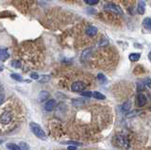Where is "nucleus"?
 I'll use <instances>...</instances> for the list:
<instances>
[{"mask_svg":"<svg viewBox=\"0 0 151 150\" xmlns=\"http://www.w3.org/2000/svg\"><path fill=\"white\" fill-rule=\"evenodd\" d=\"M144 84L146 85V86L148 87V88H151V79H150L149 78H146V79L144 80Z\"/></svg>","mask_w":151,"mask_h":150,"instance_id":"a878e982","label":"nucleus"},{"mask_svg":"<svg viewBox=\"0 0 151 150\" xmlns=\"http://www.w3.org/2000/svg\"><path fill=\"white\" fill-rule=\"evenodd\" d=\"M85 32H86V34L88 36H90V37H94V36L97 34V29L94 26H89L87 27V29H86Z\"/></svg>","mask_w":151,"mask_h":150,"instance_id":"423d86ee","label":"nucleus"},{"mask_svg":"<svg viewBox=\"0 0 151 150\" xmlns=\"http://www.w3.org/2000/svg\"><path fill=\"white\" fill-rule=\"evenodd\" d=\"M87 87V84L85 82H83L81 80H76L74 81L70 86V90L72 92H83Z\"/></svg>","mask_w":151,"mask_h":150,"instance_id":"7ed1b4c3","label":"nucleus"},{"mask_svg":"<svg viewBox=\"0 0 151 150\" xmlns=\"http://www.w3.org/2000/svg\"><path fill=\"white\" fill-rule=\"evenodd\" d=\"M29 128H30V130L32 131V133L34 134L37 138H39V139H41L43 141H45L47 139V134H45L44 129H43L38 124L31 122V123L29 124Z\"/></svg>","mask_w":151,"mask_h":150,"instance_id":"f03ea898","label":"nucleus"},{"mask_svg":"<svg viewBox=\"0 0 151 150\" xmlns=\"http://www.w3.org/2000/svg\"><path fill=\"white\" fill-rule=\"evenodd\" d=\"M137 87H138V90L142 91V90H143V89L144 88V82H138V83H137Z\"/></svg>","mask_w":151,"mask_h":150,"instance_id":"bb28decb","label":"nucleus"},{"mask_svg":"<svg viewBox=\"0 0 151 150\" xmlns=\"http://www.w3.org/2000/svg\"><path fill=\"white\" fill-rule=\"evenodd\" d=\"M30 78H31L32 79H39V75L37 74V73L33 72V73L30 74Z\"/></svg>","mask_w":151,"mask_h":150,"instance_id":"cd10ccee","label":"nucleus"},{"mask_svg":"<svg viewBox=\"0 0 151 150\" xmlns=\"http://www.w3.org/2000/svg\"><path fill=\"white\" fill-rule=\"evenodd\" d=\"M144 11H146V4H144V1H140L137 6V13L143 15L144 13Z\"/></svg>","mask_w":151,"mask_h":150,"instance_id":"9d476101","label":"nucleus"},{"mask_svg":"<svg viewBox=\"0 0 151 150\" xmlns=\"http://www.w3.org/2000/svg\"><path fill=\"white\" fill-rule=\"evenodd\" d=\"M72 103L74 106L76 107H80L82 105H84V104L86 103V100L82 99V98H75L72 100Z\"/></svg>","mask_w":151,"mask_h":150,"instance_id":"9b49d317","label":"nucleus"},{"mask_svg":"<svg viewBox=\"0 0 151 150\" xmlns=\"http://www.w3.org/2000/svg\"><path fill=\"white\" fill-rule=\"evenodd\" d=\"M10 58V54L6 49H0V60H6Z\"/></svg>","mask_w":151,"mask_h":150,"instance_id":"f8f14e48","label":"nucleus"},{"mask_svg":"<svg viewBox=\"0 0 151 150\" xmlns=\"http://www.w3.org/2000/svg\"><path fill=\"white\" fill-rule=\"evenodd\" d=\"M50 76H47V75H45V76H43L41 79H40V81L41 82H48L49 80H50Z\"/></svg>","mask_w":151,"mask_h":150,"instance_id":"5701e85b","label":"nucleus"},{"mask_svg":"<svg viewBox=\"0 0 151 150\" xmlns=\"http://www.w3.org/2000/svg\"><path fill=\"white\" fill-rule=\"evenodd\" d=\"M81 96H85V97H92L93 96V93H92V92H81Z\"/></svg>","mask_w":151,"mask_h":150,"instance_id":"b1692460","label":"nucleus"},{"mask_svg":"<svg viewBox=\"0 0 151 150\" xmlns=\"http://www.w3.org/2000/svg\"><path fill=\"white\" fill-rule=\"evenodd\" d=\"M18 146L21 148V150H27L29 148V145H27V143H25V142H20L19 145H18Z\"/></svg>","mask_w":151,"mask_h":150,"instance_id":"412c9836","label":"nucleus"},{"mask_svg":"<svg viewBox=\"0 0 151 150\" xmlns=\"http://www.w3.org/2000/svg\"><path fill=\"white\" fill-rule=\"evenodd\" d=\"M85 3H87L89 5H95L99 2V0H84Z\"/></svg>","mask_w":151,"mask_h":150,"instance_id":"393cba45","label":"nucleus"},{"mask_svg":"<svg viewBox=\"0 0 151 150\" xmlns=\"http://www.w3.org/2000/svg\"><path fill=\"white\" fill-rule=\"evenodd\" d=\"M115 141L117 143V145L119 146H121L122 148H124L125 150H128L129 148V141L128 140V138L124 135H118L116 136Z\"/></svg>","mask_w":151,"mask_h":150,"instance_id":"20e7f679","label":"nucleus"},{"mask_svg":"<svg viewBox=\"0 0 151 150\" xmlns=\"http://www.w3.org/2000/svg\"><path fill=\"white\" fill-rule=\"evenodd\" d=\"M137 99H138V104H139L140 107H143V106L146 105V100H147V99H146V96H144V94H138Z\"/></svg>","mask_w":151,"mask_h":150,"instance_id":"1a4fd4ad","label":"nucleus"},{"mask_svg":"<svg viewBox=\"0 0 151 150\" xmlns=\"http://www.w3.org/2000/svg\"><path fill=\"white\" fill-rule=\"evenodd\" d=\"M143 26L146 27V29L151 30V18H146L143 21Z\"/></svg>","mask_w":151,"mask_h":150,"instance_id":"2eb2a0df","label":"nucleus"},{"mask_svg":"<svg viewBox=\"0 0 151 150\" xmlns=\"http://www.w3.org/2000/svg\"><path fill=\"white\" fill-rule=\"evenodd\" d=\"M49 96H50V94H49L48 92L42 91L41 93L39 94V96H38L39 102H45V101H47L49 98Z\"/></svg>","mask_w":151,"mask_h":150,"instance_id":"6e6552de","label":"nucleus"},{"mask_svg":"<svg viewBox=\"0 0 151 150\" xmlns=\"http://www.w3.org/2000/svg\"><path fill=\"white\" fill-rule=\"evenodd\" d=\"M6 147L9 150H21V148L17 145H15L13 143H6Z\"/></svg>","mask_w":151,"mask_h":150,"instance_id":"4468645a","label":"nucleus"},{"mask_svg":"<svg viewBox=\"0 0 151 150\" xmlns=\"http://www.w3.org/2000/svg\"><path fill=\"white\" fill-rule=\"evenodd\" d=\"M93 96L94 97L95 99H98V100H104L105 98H106L104 94L99 93V92H94V93H93Z\"/></svg>","mask_w":151,"mask_h":150,"instance_id":"f3484780","label":"nucleus"},{"mask_svg":"<svg viewBox=\"0 0 151 150\" xmlns=\"http://www.w3.org/2000/svg\"><path fill=\"white\" fill-rule=\"evenodd\" d=\"M130 108H131V102L130 101H127V102H125L122 105V110L124 112H128L129 110H130Z\"/></svg>","mask_w":151,"mask_h":150,"instance_id":"a211bd4d","label":"nucleus"},{"mask_svg":"<svg viewBox=\"0 0 151 150\" xmlns=\"http://www.w3.org/2000/svg\"><path fill=\"white\" fill-rule=\"evenodd\" d=\"M141 58V54L140 53H131L129 54L128 59L130 62H138Z\"/></svg>","mask_w":151,"mask_h":150,"instance_id":"ddd939ff","label":"nucleus"},{"mask_svg":"<svg viewBox=\"0 0 151 150\" xmlns=\"http://www.w3.org/2000/svg\"><path fill=\"white\" fill-rule=\"evenodd\" d=\"M104 9L105 10H108V11H112L113 13H121V11H120V9L115 6L114 4H107L104 6Z\"/></svg>","mask_w":151,"mask_h":150,"instance_id":"0eeeda50","label":"nucleus"},{"mask_svg":"<svg viewBox=\"0 0 151 150\" xmlns=\"http://www.w3.org/2000/svg\"><path fill=\"white\" fill-rule=\"evenodd\" d=\"M11 65L14 68H21L22 67V62L20 60H12L11 62Z\"/></svg>","mask_w":151,"mask_h":150,"instance_id":"6ab92c4d","label":"nucleus"},{"mask_svg":"<svg viewBox=\"0 0 151 150\" xmlns=\"http://www.w3.org/2000/svg\"><path fill=\"white\" fill-rule=\"evenodd\" d=\"M63 145H76V146H79L81 145L82 143L78 142V141H66V142H61Z\"/></svg>","mask_w":151,"mask_h":150,"instance_id":"dca6fc26","label":"nucleus"},{"mask_svg":"<svg viewBox=\"0 0 151 150\" xmlns=\"http://www.w3.org/2000/svg\"><path fill=\"white\" fill-rule=\"evenodd\" d=\"M97 79H98V80H99L100 83H102V84L106 83V82H107L106 76H105L103 74H101V73H99V74L97 75Z\"/></svg>","mask_w":151,"mask_h":150,"instance_id":"aec40b11","label":"nucleus"},{"mask_svg":"<svg viewBox=\"0 0 151 150\" xmlns=\"http://www.w3.org/2000/svg\"><path fill=\"white\" fill-rule=\"evenodd\" d=\"M55 106H56V100L50 99V100L47 101V103L45 104V110L47 112H51L54 110Z\"/></svg>","mask_w":151,"mask_h":150,"instance_id":"39448f33","label":"nucleus"},{"mask_svg":"<svg viewBox=\"0 0 151 150\" xmlns=\"http://www.w3.org/2000/svg\"><path fill=\"white\" fill-rule=\"evenodd\" d=\"M148 59H149V60L151 62V52H150V53L148 54Z\"/></svg>","mask_w":151,"mask_h":150,"instance_id":"2f4dec72","label":"nucleus"},{"mask_svg":"<svg viewBox=\"0 0 151 150\" xmlns=\"http://www.w3.org/2000/svg\"><path fill=\"white\" fill-rule=\"evenodd\" d=\"M11 78H13L14 80H16V81H22L23 80L22 76H21L20 75H18V74H11Z\"/></svg>","mask_w":151,"mask_h":150,"instance_id":"4be33fe9","label":"nucleus"},{"mask_svg":"<svg viewBox=\"0 0 151 150\" xmlns=\"http://www.w3.org/2000/svg\"><path fill=\"white\" fill-rule=\"evenodd\" d=\"M4 100H5V96H3V94H0V105L4 102Z\"/></svg>","mask_w":151,"mask_h":150,"instance_id":"c756f323","label":"nucleus"},{"mask_svg":"<svg viewBox=\"0 0 151 150\" xmlns=\"http://www.w3.org/2000/svg\"><path fill=\"white\" fill-rule=\"evenodd\" d=\"M3 69H4V67H3L2 64L0 63V71H3Z\"/></svg>","mask_w":151,"mask_h":150,"instance_id":"7c9ffc66","label":"nucleus"},{"mask_svg":"<svg viewBox=\"0 0 151 150\" xmlns=\"http://www.w3.org/2000/svg\"><path fill=\"white\" fill-rule=\"evenodd\" d=\"M67 150H78V148H76V145H69Z\"/></svg>","mask_w":151,"mask_h":150,"instance_id":"c85d7f7f","label":"nucleus"},{"mask_svg":"<svg viewBox=\"0 0 151 150\" xmlns=\"http://www.w3.org/2000/svg\"><path fill=\"white\" fill-rule=\"evenodd\" d=\"M23 119V110L20 102L15 100L9 101L0 108V134H6L19 127Z\"/></svg>","mask_w":151,"mask_h":150,"instance_id":"f257e3e1","label":"nucleus"}]
</instances>
